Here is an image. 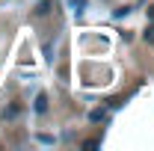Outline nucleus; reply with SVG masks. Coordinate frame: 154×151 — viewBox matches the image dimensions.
<instances>
[{"label": "nucleus", "mask_w": 154, "mask_h": 151, "mask_svg": "<svg viewBox=\"0 0 154 151\" xmlns=\"http://www.w3.org/2000/svg\"><path fill=\"white\" fill-rule=\"evenodd\" d=\"M145 42H151V45H154V24L148 27V30H145Z\"/></svg>", "instance_id": "obj_4"}, {"label": "nucleus", "mask_w": 154, "mask_h": 151, "mask_svg": "<svg viewBox=\"0 0 154 151\" xmlns=\"http://www.w3.org/2000/svg\"><path fill=\"white\" fill-rule=\"evenodd\" d=\"M148 18H151V21H154V6H148Z\"/></svg>", "instance_id": "obj_5"}, {"label": "nucleus", "mask_w": 154, "mask_h": 151, "mask_svg": "<svg viewBox=\"0 0 154 151\" xmlns=\"http://www.w3.org/2000/svg\"><path fill=\"white\" fill-rule=\"evenodd\" d=\"M21 113V107H18V104H15V107H9V113H6V119H15V116H18Z\"/></svg>", "instance_id": "obj_3"}, {"label": "nucleus", "mask_w": 154, "mask_h": 151, "mask_svg": "<svg viewBox=\"0 0 154 151\" xmlns=\"http://www.w3.org/2000/svg\"><path fill=\"white\" fill-rule=\"evenodd\" d=\"M89 119H92V122H104V119H107V113H104V110H95Z\"/></svg>", "instance_id": "obj_2"}, {"label": "nucleus", "mask_w": 154, "mask_h": 151, "mask_svg": "<svg viewBox=\"0 0 154 151\" xmlns=\"http://www.w3.org/2000/svg\"><path fill=\"white\" fill-rule=\"evenodd\" d=\"M45 110H48V95L38 92L36 95V113H45Z\"/></svg>", "instance_id": "obj_1"}]
</instances>
